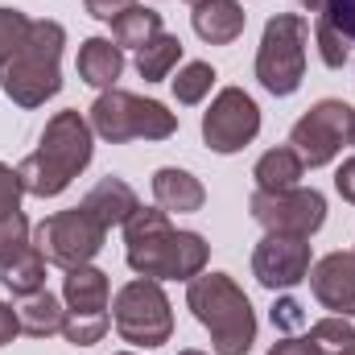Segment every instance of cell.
<instances>
[{
	"mask_svg": "<svg viewBox=\"0 0 355 355\" xmlns=\"http://www.w3.org/2000/svg\"><path fill=\"white\" fill-rule=\"evenodd\" d=\"M335 190L355 207V157H347V162L339 166V174H335Z\"/></svg>",
	"mask_w": 355,
	"mask_h": 355,
	"instance_id": "836d02e7",
	"label": "cell"
},
{
	"mask_svg": "<svg viewBox=\"0 0 355 355\" xmlns=\"http://www.w3.org/2000/svg\"><path fill=\"white\" fill-rule=\"evenodd\" d=\"M29 29H33V21L21 8H0V67L12 62V54L25 46Z\"/></svg>",
	"mask_w": 355,
	"mask_h": 355,
	"instance_id": "484cf974",
	"label": "cell"
},
{
	"mask_svg": "<svg viewBox=\"0 0 355 355\" xmlns=\"http://www.w3.org/2000/svg\"><path fill=\"white\" fill-rule=\"evenodd\" d=\"M355 132V107L343 99H318L293 128H289V149L302 157V166L318 170L331 166L343 145H352Z\"/></svg>",
	"mask_w": 355,
	"mask_h": 355,
	"instance_id": "ba28073f",
	"label": "cell"
},
{
	"mask_svg": "<svg viewBox=\"0 0 355 355\" xmlns=\"http://www.w3.org/2000/svg\"><path fill=\"white\" fill-rule=\"evenodd\" d=\"M248 25V12L236 0H202L194 4V33L211 46H232Z\"/></svg>",
	"mask_w": 355,
	"mask_h": 355,
	"instance_id": "e0dca14e",
	"label": "cell"
},
{
	"mask_svg": "<svg viewBox=\"0 0 355 355\" xmlns=\"http://www.w3.org/2000/svg\"><path fill=\"white\" fill-rule=\"evenodd\" d=\"M190 4H202V0H190Z\"/></svg>",
	"mask_w": 355,
	"mask_h": 355,
	"instance_id": "f35d334b",
	"label": "cell"
},
{
	"mask_svg": "<svg viewBox=\"0 0 355 355\" xmlns=\"http://www.w3.org/2000/svg\"><path fill=\"white\" fill-rule=\"evenodd\" d=\"M252 277L265 289H293L310 277V240L302 236H272L257 244L252 252Z\"/></svg>",
	"mask_w": 355,
	"mask_h": 355,
	"instance_id": "4fadbf2b",
	"label": "cell"
},
{
	"mask_svg": "<svg viewBox=\"0 0 355 355\" xmlns=\"http://www.w3.org/2000/svg\"><path fill=\"white\" fill-rule=\"evenodd\" d=\"M306 37L310 25L297 12H277L268 17L257 50V79L268 95H293L306 79Z\"/></svg>",
	"mask_w": 355,
	"mask_h": 355,
	"instance_id": "8992f818",
	"label": "cell"
},
{
	"mask_svg": "<svg viewBox=\"0 0 355 355\" xmlns=\"http://www.w3.org/2000/svg\"><path fill=\"white\" fill-rule=\"evenodd\" d=\"M314 37H318V54H322V62H327L331 71L347 67V58H352V37H347V33H339L327 17H318Z\"/></svg>",
	"mask_w": 355,
	"mask_h": 355,
	"instance_id": "4316f807",
	"label": "cell"
},
{
	"mask_svg": "<svg viewBox=\"0 0 355 355\" xmlns=\"http://www.w3.org/2000/svg\"><path fill=\"white\" fill-rule=\"evenodd\" d=\"M211 87H215V71H211V62H186V67L178 71V79H174V99L190 107V103H202Z\"/></svg>",
	"mask_w": 355,
	"mask_h": 355,
	"instance_id": "d4e9b609",
	"label": "cell"
},
{
	"mask_svg": "<svg viewBox=\"0 0 355 355\" xmlns=\"http://www.w3.org/2000/svg\"><path fill=\"white\" fill-rule=\"evenodd\" d=\"M310 339L322 347V355H355V327L347 318H322L310 327Z\"/></svg>",
	"mask_w": 355,
	"mask_h": 355,
	"instance_id": "cb8c5ba5",
	"label": "cell"
},
{
	"mask_svg": "<svg viewBox=\"0 0 355 355\" xmlns=\"http://www.w3.org/2000/svg\"><path fill=\"white\" fill-rule=\"evenodd\" d=\"M186 306L207 327L215 355H248L257 343V314L227 272H198L186 285Z\"/></svg>",
	"mask_w": 355,
	"mask_h": 355,
	"instance_id": "3957f363",
	"label": "cell"
},
{
	"mask_svg": "<svg viewBox=\"0 0 355 355\" xmlns=\"http://www.w3.org/2000/svg\"><path fill=\"white\" fill-rule=\"evenodd\" d=\"M162 33V12L157 8H145V4H132L124 8L116 21H112V42L120 50H141L145 42H153Z\"/></svg>",
	"mask_w": 355,
	"mask_h": 355,
	"instance_id": "44dd1931",
	"label": "cell"
},
{
	"mask_svg": "<svg viewBox=\"0 0 355 355\" xmlns=\"http://www.w3.org/2000/svg\"><path fill=\"white\" fill-rule=\"evenodd\" d=\"M261 132V107L244 87H223L202 112V141L211 153H240Z\"/></svg>",
	"mask_w": 355,
	"mask_h": 355,
	"instance_id": "7c38bea8",
	"label": "cell"
},
{
	"mask_svg": "<svg viewBox=\"0 0 355 355\" xmlns=\"http://www.w3.org/2000/svg\"><path fill=\"white\" fill-rule=\"evenodd\" d=\"M116 318V335L132 347H162L174 335V314H170V297L162 289V281L153 277H137L116 293L112 306Z\"/></svg>",
	"mask_w": 355,
	"mask_h": 355,
	"instance_id": "52a82bcc",
	"label": "cell"
},
{
	"mask_svg": "<svg viewBox=\"0 0 355 355\" xmlns=\"http://www.w3.org/2000/svg\"><path fill=\"white\" fill-rule=\"evenodd\" d=\"M268 355H322V347L306 335V339H281V343H272Z\"/></svg>",
	"mask_w": 355,
	"mask_h": 355,
	"instance_id": "d6a6232c",
	"label": "cell"
},
{
	"mask_svg": "<svg viewBox=\"0 0 355 355\" xmlns=\"http://www.w3.org/2000/svg\"><path fill=\"white\" fill-rule=\"evenodd\" d=\"M120 355H137V352H120Z\"/></svg>",
	"mask_w": 355,
	"mask_h": 355,
	"instance_id": "74e56055",
	"label": "cell"
},
{
	"mask_svg": "<svg viewBox=\"0 0 355 355\" xmlns=\"http://www.w3.org/2000/svg\"><path fill=\"white\" fill-rule=\"evenodd\" d=\"M352 145H355V132H352Z\"/></svg>",
	"mask_w": 355,
	"mask_h": 355,
	"instance_id": "ab89813d",
	"label": "cell"
},
{
	"mask_svg": "<svg viewBox=\"0 0 355 355\" xmlns=\"http://www.w3.org/2000/svg\"><path fill=\"white\" fill-rule=\"evenodd\" d=\"M153 198H157V207L170 215H194V211H202V202H207V190H202V182L194 174H186V170H174V166H166V170H157L153 174Z\"/></svg>",
	"mask_w": 355,
	"mask_h": 355,
	"instance_id": "ac0fdd59",
	"label": "cell"
},
{
	"mask_svg": "<svg viewBox=\"0 0 355 355\" xmlns=\"http://www.w3.org/2000/svg\"><path fill=\"white\" fill-rule=\"evenodd\" d=\"M339 33H347L355 42V0H327V12H322Z\"/></svg>",
	"mask_w": 355,
	"mask_h": 355,
	"instance_id": "f1b7e54d",
	"label": "cell"
},
{
	"mask_svg": "<svg viewBox=\"0 0 355 355\" xmlns=\"http://www.w3.org/2000/svg\"><path fill=\"white\" fill-rule=\"evenodd\" d=\"M87 4V12L95 17V21H116L124 8H132L137 0H83Z\"/></svg>",
	"mask_w": 355,
	"mask_h": 355,
	"instance_id": "1f68e13d",
	"label": "cell"
},
{
	"mask_svg": "<svg viewBox=\"0 0 355 355\" xmlns=\"http://www.w3.org/2000/svg\"><path fill=\"white\" fill-rule=\"evenodd\" d=\"M21 194H25L21 174H17L12 166H4V162H0V219H8V215H17V211H21Z\"/></svg>",
	"mask_w": 355,
	"mask_h": 355,
	"instance_id": "83f0119b",
	"label": "cell"
},
{
	"mask_svg": "<svg viewBox=\"0 0 355 355\" xmlns=\"http://www.w3.org/2000/svg\"><path fill=\"white\" fill-rule=\"evenodd\" d=\"M91 120L79 112H58L46 120L37 149L17 166V174L25 182V194L37 198H54L62 194L75 178L91 166Z\"/></svg>",
	"mask_w": 355,
	"mask_h": 355,
	"instance_id": "7a4b0ae2",
	"label": "cell"
},
{
	"mask_svg": "<svg viewBox=\"0 0 355 355\" xmlns=\"http://www.w3.org/2000/svg\"><path fill=\"white\" fill-rule=\"evenodd\" d=\"M21 240H29V219H25V211L0 219V244H21Z\"/></svg>",
	"mask_w": 355,
	"mask_h": 355,
	"instance_id": "4dcf8cb0",
	"label": "cell"
},
{
	"mask_svg": "<svg viewBox=\"0 0 355 355\" xmlns=\"http://www.w3.org/2000/svg\"><path fill=\"white\" fill-rule=\"evenodd\" d=\"M306 322V314H302V306L293 302V297H281L277 306H272V327L277 331H297Z\"/></svg>",
	"mask_w": 355,
	"mask_h": 355,
	"instance_id": "f546056e",
	"label": "cell"
},
{
	"mask_svg": "<svg viewBox=\"0 0 355 355\" xmlns=\"http://www.w3.org/2000/svg\"><path fill=\"white\" fill-rule=\"evenodd\" d=\"M314 297L339 318H355V252H331L310 268Z\"/></svg>",
	"mask_w": 355,
	"mask_h": 355,
	"instance_id": "5bb4252c",
	"label": "cell"
},
{
	"mask_svg": "<svg viewBox=\"0 0 355 355\" xmlns=\"http://www.w3.org/2000/svg\"><path fill=\"white\" fill-rule=\"evenodd\" d=\"M83 207H87V211L99 219V223H103V227H124L141 202H137V190H132L124 178H112V174H107V178H99V182L87 190Z\"/></svg>",
	"mask_w": 355,
	"mask_h": 355,
	"instance_id": "2e32d148",
	"label": "cell"
},
{
	"mask_svg": "<svg viewBox=\"0 0 355 355\" xmlns=\"http://www.w3.org/2000/svg\"><path fill=\"white\" fill-rule=\"evenodd\" d=\"M306 174V166H302V157L289 149V145H281V149H268L265 157L257 162V190H293L297 186V178Z\"/></svg>",
	"mask_w": 355,
	"mask_h": 355,
	"instance_id": "7402d4cb",
	"label": "cell"
},
{
	"mask_svg": "<svg viewBox=\"0 0 355 355\" xmlns=\"http://www.w3.org/2000/svg\"><path fill=\"white\" fill-rule=\"evenodd\" d=\"M248 211L272 236L310 240L327 223V198L318 190H302V186H293V190H257L248 198Z\"/></svg>",
	"mask_w": 355,
	"mask_h": 355,
	"instance_id": "8fae6325",
	"label": "cell"
},
{
	"mask_svg": "<svg viewBox=\"0 0 355 355\" xmlns=\"http://www.w3.org/2000/svg\"><path fill=\"white\" fill-rule=\"evenodd\" d=\"M0 281L4 289H12L17 297L46 289V257L37 252V244L21 240V244H0Z\"/></svg>",
	"mask_w": 355,
	"mask_h": 355,
	"instance_id": "9a60e30c",
	"label": "cell"
},
{
	"mask_svg": "<svg viewBox=\"0 0 355 355\" xmlns=\"http://www.w3.org/2000/svg\"><path fill=\"white\" fill-rule=\"evenodd\" d=\"M178 355H207V352H178Z\"/></svg>",
	"mask_w": 355,
	"mask_h": 355,
	"instance_id": "8d00e7d4",
	"label": "cell"
},
{
	"mask_svg": "<svg viewBox=\"0 0 355 355\" xmlns=\"http://www.w3.org/2000/svg\"><path fill=\"white\" fill-rule=\"evenodd\" d=\"M91 132H99L112 145L124 141H166L178 132V116L157 103V99H141L132 91L107 87L99 91V99L91 103Z\"/></svg>",
	"mask_w": 355,
	"mask_h": 355,
	"instance_id": "5b68a950",
	"label": "cell"
},
{
	"mask_svg": "<svg viewBox=\"0 0 355 355\" xmlns=\"http://www.w3.org/2000/svg\"><path fill=\"white\" fill-rule=\"evenodd\" d=\"M211 244L198 232H178L157 207H137L124 223V261L137 277L153 281H190L207 268Z\"/></svg>",
	"mask_w": 355,
	"mask_h": 355,
	"instance_id": "6da1fadb",
	"label": "cell"
},
{
	"mask_svg": "<svg viewBox=\"0 0 355 355\" xmlns=\"http://www.w3.org/2000/svg\"><path fill=\"white\" fill-rule=\"evenodd\" d=\"M75 67H79V79L83 83L107 91V87H116V79L124 71V50L112 37H87L79 46V62Z\"/></svg>",
	"mask_w": 355,
	"mask_h": 355,
	"instance_id": "d6986e66",
	"label": "cell"
},
{
	"mask_svg": "<svg viewBox=\"0 0 355 355\" xmlns=\"http://www.w3.org/2000/svg\"><path fill=\"white\" fill-rule=\"evenodd\" d=\"M107 272L99 268H67V281H62V302H67V318H62V335L67 343L75 347H91L107 335L112 318H107Z\"/></svg>",
	"mask_w": 355,
	"mask_h": 355,
	"instance_id": "30bf717a",
	"label": "cell"
},
{
	"mask_svg": "<svg viewBox=\"0 0 355 355\" xmlns=\"http://www.w3.org/2000/svg\"><path fill=\"white\" fill-rule=\"evenodd\" d=\"M21 335V322H17V310L8 306V302H0V347L4 343H12Z\"/></svg>",
	"mask_w": 355,
	"mask_h": 355,
	"instance_id": "e575fe53",
	"label": "cell"
},
{
	"mask_svg": "<svg viewBox=\"0 0 355 355\" xmlns=\"http://www.w3.org/2000/svg\"><path fill=\"white\" fill-rule=\"evenodd\" d=\"M62 46H67V29L58 21H33L25 46L12 54L8 67H0V91L17 103V107H42L50 95L62 91Z\"/></svg>",
	"mask_w": 355,
	"mask_h": 355,
	"instance_id": "277c9868",
	"label": "cell"
},
{
	"mask_svg": "<svg viewBox=\"0 0 355 355\" xmlns=\"http://www.w3.org/2000/svg\"><path fill=\"white\" fill-rule=\"evenodd\" d=\"M62 318H67V306L50 293V289H37V293H25L17 302V322L29 339H50L62 331Z\"/></svg>",
	"mask_w": 355,
	"mask_h": 355,
	"instance_id": "ffe728a7",
	"label": "cell"
},
{
	"mask_svg": "<svg viewBox=\"0 0 355 355\" xmlns=\"http://www.w3.org/2000/svg\"><path fill=\"white\" fill-rule=\"evenodd\" d=\"M302 8H306V12H318V17H322V12H327V0H302Z\"/></svg>",
	"mask_w": 355,
	"mask_h": 355,
	"instance_id": "d590c367",
	"label": "cell"
},
{
	"mask_svg": "<svg viewBox=\"0 0 355 355\" xmlns=\"http://www.w3.org/2000/svg\"><path fill=\"white\" fill-rule=\"evenodd\" d=\"M178 58H182V37L162 29L153 42H145V46L137 50V71H141L145 83H162V79L178 67Z\"/></svg>",
	"mask_w": 355,
	"mask_h": 355,
	"instance_id": "603a6c76",
	"label": "cell"
},
{
	"mask_svg": "<svg viewBox=\"0 0 355 355\" xmlns=\"http://www.w3.org/2000/svg\"><path fill=\"white\" fill-rule=\"evenodd\" d=\"M103 236H107V227L91 215L87 207H71V211H58V215L42 219L37 232H33V244L46 257V265L83 268L103 248Z\"/></svg>",
	"mask_w": 355,
	"mask_h": 355,
	"instance_id": "9c48e42d",
	"label": "cell"
}]
</instances>
